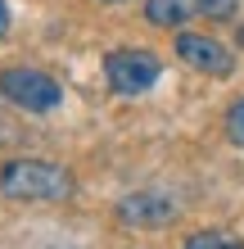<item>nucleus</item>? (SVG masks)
I'll return each mask as SVG.
<instances>
[{
  "label": "nucleus",
  "mask_w": 244,
  "mask_h": 249,
  "mask_svg": "<svg viewBox=\"0 0 244 249\" xmlns=\"http://www.w3.org/2000/svg\"><path fill=\"white\" fill-rule=\"evenodd\" d=\"M0 95L9 105L27 109V113H50V109L64 105V86L46 68H32V64H14V68L0 72Z\"/></svg>",
  "instance_id": "2"
},
{
  "label": "nucleus",
  "mask_w": 244,
  "mask_h": 249,
  "mask_svg": "<svg viewBox=\"0 0 244 249\" xmlns=\"http://www.w3.org/2000/svg\"><path fill=\"white\" fill-rule=\"evenodd\" d=\"M226 136H231V145H240V150H244V95L226 109Z\"/></svg>",
  "instance_id": "8"
},
{
  "label": "nucleus",
  "mask_w": 244,
  "mask_h": 249,
  "mask_svg": "<svg viewBox=\"0 0 244 249\" xmlns=\"http://www.w3.org/2000/svg\"><path fill=\"white\" fill-rule=\"evenodd\" d=\"M73 172L50 159H9L0 163V195L14 204H59L73 199Z\"/></svg>",
  "instance_id": "1"
},
{
  "label": "nucleus",
  "mask_w": 244,
  "mask_h": 249,
  "mask_svg": "<svg viewBox=\"0 0 244 249\" xmlns=\"http://www.w3.org/2000/svg\"><path fill=\"white\" fill-rule=\"evenodd\" d=\"M5 36H9V5L0 0V41H5Z\"/></svg>",
  "instance_id": "9"
},
{
  "label": "nucleus",
  "mask_w": 244,
  "mask_h": 249,
  "mask_svg": "<svg viewBox=\"0 0 244 249\" xmlns=\"http://www.w3.org/2000/svg\"><path fill=\"white\" fill-rule=\"evenodd\" d=\"M159 77H163V59L154 50L127 46V50L104 54V82H109V91H118V95H145Z\"/></svg>",
  "instance_id": "3"
},
{
  "label": "nucleus",
  "mask_w": 244,
  "mask_h": 249,
  "mask_svg": "<svg viewBox=\"0 0 244 249\" xmlns=\"http://www.w3.org/2000/svg\"><path fill=\"white\" fill-rule=\"evenodd\" d=\"M181 249H244V240L226 236V231H195V236H185Z\"/></svg>",
  "instance_id": "7"
},
{
  "label": "nucleus",
  "mask_w": 244,
  "mask_h": 249,
  "mask_svg": "<svg viewBox=\"0 0 244 249\" xmlns=\"http://www.w3.org/2000/svg\"><path fill=\"white\" fill-rule=\"evenodd\" d=\"M240 0H145V18L154 27H185L195 18H235Z\"/></svg>",
  "instance_id": "5"
},
{
  "label": "nucleus",
  "mask_w": 244,
  "mask_h": 249,
  "mask_svg": "<svg viewBox=\"0 0 244 249\" xmlns=\"http://www.w3.org/2000/svg\"><path fill=\"white\" fill-rule=\"evenodd\" d=\"M235 46H240V50H244V23H240V32H235Z\"/></svg>",
  "instance_id": "10"
},
{
  "label": "nucleus",
  "mask_w": 244,
  "mask_h": 249,
  "mask_svg": "<svg viewBox=\"0 0 244 249\" xmlns=\"http://www.w3.org/2000/svg\"><path fill=\"white\" fill-rule=\"evenodd\" d=\"M172 50H177V59H181L185 68L208 72V77H231V72H235V50L222 46L217 36H204V32H177Z\"/></svg>",
  "instance_id": "4"
},
{
  "label": "nucleus",
  "mask_w": 244,
  "mask_h": 249,
  "mask_svg": "<svg viewBox=\"0 0 244 249\" xmlns=\"http://www.w3.org/2000/svg\"><path fill=\"white\" fill-rule=\"evenodd\" d=\"M99 5H122V0H99Z\"/></svg>",
  "instance_id": "11"
},
{
  "label": "nucleus",
  "mask_w": 244,
  "mask_h": 249,
  "mask_svg": "<svg viewBox=\"0 0 244 249\" xmlns=\"http://www.w3.org/2000/svg\"><path fill=\"white\" fill-rule=\"evenodd\" d=\"M118 222L136 227V231H159L167 222H177V199L163 190H136L118 204Z\"/></svg>",
  "instance_id": "6"
}]
</instances>
